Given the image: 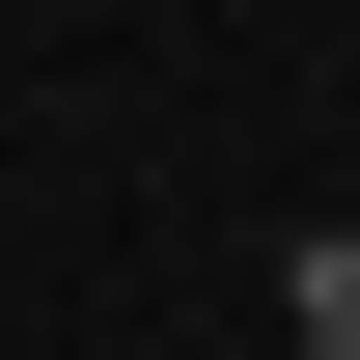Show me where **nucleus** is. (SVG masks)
<instances>
[{
    "instance_id": "nucleus-1",
    "label": "nucleus",
    "mask_w": 360,
    "mask_h": 360,
    "mask_svg": "<svg viewBox=\"0 0 360 360\" xmlns=\"http://www.w3.org/2000/svg\"><path fill=\"white\" fill-rule=\"evenodd\" d=\"M305 360H360V333H305Z\"/></svg>"
}]
</instances>
